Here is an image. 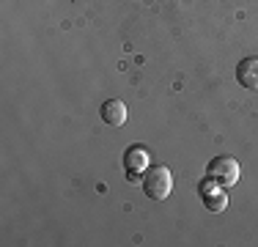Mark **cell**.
Listing matches in <instances>:
<instances>
[{
    "mask_svg": "<svg viewBox=\"0 0 258 247\" xmlns=\"http://www.w3.org/2000/svg\"><path fill=\"white\" fill-rule=\"evenodd\" d=\"M143 190H146V195L154 198V201H165V198L170 195V190H173V173H170V168H165V165L146 168Z\"/></svg>",
    "mask_w": 258,
    "mask_h": 247,
    "instance_id": "cell-1",
    "label": "cell"
},
{
    "mask_svg": "<svg viewBox=\"0 0 258 247\" xmlns=\"http://www.w3.org/2000/svg\"><path fill=\"white\" fill-rule=\"evenodd\" d=\"M239 173H242V168H239V162L233 157H217V159H212L209 168H206L209 181L220 184V187H231V184H236Z\"/></svg>",
    "mask_w": 258,
    "mask_h": 247,
    "instance_id": "cell-2",
    "label": "cell"
},
{
    "mask_svg": "<svg viewBox=\"0 0 258 247\" xmlns=\"http://www.w3.org/2000/svg\"><path fill=\"white\" fill-rule=\"evenodd\" d=\"M236 80L242 88L258 91V58H242L236 66Z\"/></svg>",
    "mask_w": 258,
    "mask_h": 247,
    "instance_id": "cell-3",
    "label": "cell"
},
{
    "mask_svg": "<svg viewBox=\"0 0 258 247\" xmlns=\"http://www.w3.org/2000/svg\"><path fill=\"white\" fill-rule=\"evenodd\" d=\"M102 118H104V124H110V127H121V124H126V104L118 102V99L104 102L102 104Z\"/></svg>",
    "mask_w": 258,
    "mask_h": 247,
    "instance_id": "cell-4",
    "label": "cell"
},
{
    "mask_svg": "<svg viewBox=\"0 0 258 247\" xmlns=\"http://www.w3.org/2000/svg\"><path fill=\"white\" fill-rule=\"evenodd\" d=\"M124 165H126V170L132 173V178L138 176V173H146V168H149V151L140 148V146L129 148L126 157H124Z\"/></svg>",
    "mask_w": 258,
    "mask_h": 247,
    "instance_id": "cell-5",
    "label": "cell"
},
{
    "mask_svg": "<svg viewBox=\"0 0 258 247\" xmlns=\"http://www.w3.org/2000/svg\"><path fill=\"white\" fill-rule=\"evenodd\" d=\"M204 203H206V209L209 212H223L225 206H228V198H225L220 190H204Z\"/></svg>",
    "mask_w": 258,
    "mask_h": 247,
    "instance_id": "cell-6",
    "label": "cell"
}]
</instances>
